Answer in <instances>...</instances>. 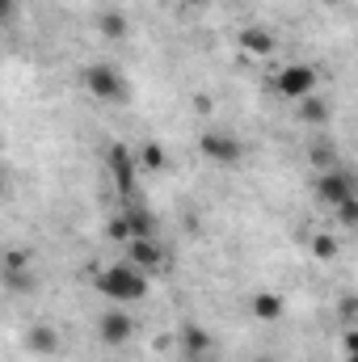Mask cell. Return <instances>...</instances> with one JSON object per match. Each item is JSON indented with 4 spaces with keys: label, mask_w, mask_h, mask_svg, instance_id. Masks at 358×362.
<instances>
[{
    "label": "cell",
    "mask_w": 358,
    "mask_h": 362,
    "mask_svg": "<svg viewBox=\"0 0 358 362\" xmlns=\"http://www.w3.org/2000/svg\"><path fill=\"white\" fill-rule=\"evenodd\" d=\"M25 346H30L34 354H42V358H51V354L59 350V333H55L51 325H34V329L25 333Z\"/></svg>",
    "instance_id": "cell-10"
},
{
    "label": "cell",
    "mask_w": 358,
    "mask_h": 362,
    "mask_svg": "<svg viewBox=\"0 0 358 362\" xmlns=\"http://www.w3.org/2000/svg\"><path fill=\"white\" fill-rule=\"evenodd\" d=\"M97 30H101L105 38H122V34H127V17H122L118 8H110V13L97 17Z\"/></svg>",
    "instance_id": "cell-14"
},
{
    "label": "cell",
    "mask_w": 358,
    "mask_h": 362,
    "mask_svg": "<svg viewBox=\"0 0 358 362\" xmlns=\"http://www.w3.org/2000/svg\"><path fill=\"white\" fill-rule=\"evenodd\" d=\"M333 215H337V223H342V228H358V198L342 202V206H337Z\"/></svg>",
    "instance_id": "cell-16"
},
{
    "label": "cell",
    "mask_w": 358,
    "mask_h": 362,
    "mask_svg": "<svg viewBox=\"0 0 358 362\" xmlns=\"http://www.w3.org/2000/svg\"><path fill=\"white\" fill-rule=\"evenodd\" d=\"M122 257H127V262H135L139 270H148V274H156V270H165V266H169V253L161 249V240H156V236L127 240V245H122Z\"/></svg>",
    "instance_id": "cell-7"
},
{
    "label": "cell",
    "mask_w": 358,
    "mask_h": 362,
    "mask_svg": "<svg viewBox=\"0 0 358 362\" xmlns=\"http://www.w3.org/2000/svg\"><path fill=\"white\" fill-rule=\"evenodd\" d=\"M190 4H207V0H190Z\"/></svg>",
    "instance_id": "cell-18"
},
{
    "label": "cell",
    "mask_w": 358,
    "mask_h": 362,
    "mask_svg": "<svg viewBox=\"0 0 358 362\" xmlns=\"http://www.w3.org/2000/svg\"><path fill=\"white\" fill-rule=\"evenodd\" d=\"M316 198L325 202V206H342V202H350V198H358V181L337 165V169H325V173H316Z\"/></svg>",
    "instance_id": "cell-4"
},
{
    "label": "cell",
    "mask_w": 358,
    "mask_h": 362,
    "mask_svg": "<svg viewBox=\"0 0 358 362\" xmlns=\"http://www.w3.org/2000/svg\"><path fill=\"white\" fill-rule=\"evenodd\" d=\"M312 253H316L321 262H333V257H337V240H333L329 232H321V236H312Z\"/></svg>",
    "instance_id": "cell-15"
},
{
    "label": "cell",
    "mask_w": 358,
    "mask_h": 362,
    "mask_svg": "<svg viewBox=\"0 0 358 362\" xmlns=\"http://www.w3.org/2000/svg\"><path fill=\"white\" fill-rule=\"evenodd\" d=\"M342 354L346 358H358V329H346L342 333Z\"/></svg>",
    "instance_id": "cell-17"
},
{
    "label": "cell",
    "mask_w": 358,
    "mask_h": 362,
    "mask_svg": "<svg viewBox=\"0 0 358 362\" xmlns=\"http://www.w3.org/2000/svg\"><path fill=\"white\" fill-rule=\"evenodd\" d=\"M198 148H202V156L215 160V165H236V160L245 156L241 139L228 135V131H202V135H198Z\"/></svg>",
    "instance_id": "cell-6"
},
{
    "label": "cell",
    "mask_w": 358,
    "mask_h": 362,
    "mask_svg": "<svg viewBox=\"0 0 358 362\" xmlns=\"http://www.w3.org/2000/svg\"><path fill=\"white\" fill-rule=\"evenodd\" d=\"M236 47H241L249 59H270V55L278 51V34L266 30V25H245V30L236 34Z\"/></svg>",
    "instance_id": "cell-8"
},
{
    "label": "cell",
    "mask_w": 358,
    "mask_h": 362,
    "mask_svg": "<svg viewBox=\"0 0 358 362\" xmlns=\"http://www.w3.org/2000/svg\"><path fill=\"white\" fill-rule=\"evenodd\" d=\"M135 160H139V169H148V173H161V169L169 165V156H165V148H161V144H152V139L135 148Z\"/></svg>",
    "instance_id": "cell-12"
},
{
    "label": "cell",
    "mask_w": 358,
    "mask_h": 362,
    "mask_svg": "<svg viewBox=\"0 0 358 362\" xmlns=\"http://www.w3.org/2000/svg\"><path fill=\"white\" fill-rule=\"evenodd\" d=\"M321 85V76H316V68L312 64H287V68H278L274 72V93L278 97H287V101H304V97H312Z\"/></svg>",
    "instance_id": "cell-3"
},
{
    "label": "cell",
    "mask_w": 358,
    "mask_h": 362,
    "mask_svg": "<svg viewBox=\"0 0 358 362\" xmlns=\"http://www.w3.org/2000/svg\"><path fill=\"white\" fill-rule=\"evenodd\" d=\"M131 337H135V316H127L118 303H114L110 312H101V316H97V341H101V346L118 350V346H127Z\"/></svg>",
    "instance_id": "cell-5"
},
{
    "label": "cell",
    "mask_w": 358,
    "mask_h": 362,
    "mask_svg": "<svg viewBox=\"0 0 358 362\" xmlns=\"http://www.w3.org/2000/svg\"><path fill=\"white\" fill-rule=\"evenodd\" d=\"M299 118H304V122H316V127H321V122H329V105H325V101H321V97L312 93V97H304V101H299Z\"/></svg>",
    "instance_id": "cell-13"
},
{
    "label": "cell",
    "mask_w": 358,
    "mask_h": 362,
    "mask_svg": "<svg viewBox=\"0 0 358 362\" xmlns=\"http://www.w3.org/2000/svg\"><path fill=\"white\" fill-rule=\"evenodd\" d=\"M325 4H337V0H325Z\"/></svg>",
    "instance_id": "cell-19"
},
{
    "label": "cell",
    "mask_w": 358,
    "mask_h": 362,
    "mask_svg": "<svg viewBox=\"0 0 358 362\" xmlns=\"http://www.w3.org/2000/svg\"><path fill=\"white\" fill-rule=\"evenodd\" d=\"M249 312H253V320L274 325V320H282L287 303H282V295H274V291H258V295H253V303H249Z\"/></svg>",
    "instance_id": "cell-9"
},
{
    "label": "cell",
    "mask_w": 358,
    "mask_h": 362,
    "mask_svg": "<svg viewBox=\"0 0 358 362\" xmlns=\"http://www.w3.org/2000/svg\"><path fill=\"white\" fill-rule=\"evenodd\" d=\"M93 286H97V295H105L110 303H118V308H127V303H139L144 295H148V270H139L135 262H110V266H101L97 278H93Z\"/></svg>",
    "instance_id": "cell-1"
},
{
    "label": "cell",
    "mask_w": 358,
    "mask_h": 362,
    "mask_svg": "<svg viewBox=\"0 0 358 362\" xmlns=\"http://www.w3.org/2000/svg\"><path fill=\"white\" fill-rule=\"evenodd\" d=\"M85 93L93 101H101V105H122L131 97V85H127V76L114 64H89L85 68Z\"/></svg>",
    "instance_id": "cell-2"
},
{
    "label": "cell",
    "mask_w": 358,
    "mask_h": 362,
    "mask_svg": "<svg viewBox=\"0 0 358 362\" xmlns=\"http://www.w3.org/2000/svg\"><path fill=\"white\" fill-rule=\"evenodd\" d=\"M346 362H358V358H346Z\"/></svg>",
    "instance_id": "cell-20"
},
{
    "label": "cell",
    "mask_w": 358,
    "mask_h": 362,
    "mask_svg": "<svg viewBox=\"0 0 358 362\" xmlns=\"http://www.w3.org/2000/svg\"><path fill=\"white\" fill-rule=\"evenodd\" d=\"M181 350H185L190 358L207 354V350H211V333H207L202 325H185V329H181Z\"/></svg>",
    "instance_id": "cell-11"
}]
</instances>
